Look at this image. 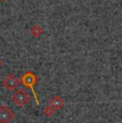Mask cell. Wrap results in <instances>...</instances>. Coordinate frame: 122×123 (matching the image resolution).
Instances as JSON below:
<instances>
[{
    "mask_svg": "<svg viewBox=\"0 0 122 123\" xmlns=\"http://www.w3.org/2000/svg\"><path fill=\"white\" fill-rule=\"evenodd\" d=\"M20 82H22V84L24 85L25 87H27V88H30V89H31L32 93H33V95H34V98H36L37 104L39 105V104H40V103H39V100H37V93H36V91H34V89H33V86L36 85V82H37V77H36V75H34L32 72H27V73H25V74L22 76Z\"/></svg>",
    "mask_w": 122,
    "mask_h": 123,
    "instance_id": "cell-1",
    "label": "cell"
},
{
    "mask_svg": "<svg viewBox=\"0 0 122 123\" xmlns=\"http://www.w3.org/2000/svg\"><path fill=\"white\" fill-rule=\"evenodd\" d=\"M12 100H13L14 104H15L16 106L22 107V106H24V105H26V104L29 103L30 95L25 91V90L18 89V90H16V91L13 93Z\"/></svg>",
    "mask_w": 122,
    "mask_h": 123,
    "instance_id": "cell-2",
    "label": "cell"
},
{
    "mask_svg": "<svg viewBox=\"0 0 122 123\" xmlns=\"http://www.w3.org/2000/svg\"><path fill=\"white\" fill-rule=\"evenodd\" d=\"M19 84H20V80L16 78L13 74L8 75V76L3 79V81H2L3 87H6L8 90H14Z\"/></svg>",
    "mask_w": 122,
    "mask_h": 123,
    "instance_id": "cell-3",
    "label": "cell"
},
{
    "mask_svg": "<svg viewBox=\"0 0 122 123\" xmlns=\"http://www.w3.org/2000/svg\"><path fill=\"white\" fill-rule=\"evenodd\" d=\"M14 118V113L6 106L0 107V123H10Z\"/></svg>",
    "mask_w": 122,
    "mask_h": 123,
    "instance_id": "cell-4",
    "label": "cell"
},
{
    "mask_svg": "<svg viewBox=\"0 0 122 123\" xmlns=\"http://www.w3.org/2000/svg\"><path fill=\"white\" fill-rule=\"evenodd\" d=\"M30 32H31V34L33 35V37H39V35L42 33V29L39 25H34L33 27H32V29L30 30Z\"/></svg>",
    "mask_w": 122,
    "mask_h": 123,
    "instance_id": "cell-5",
    "label": "cell"
},
{
    "mask_svg": "<svg viewBox=\"0 0 122 123\" xmlns=\"http://www.w3.org/2000/svg\"><path fill=\"white\" fill-rule=\"evenodd\" d=\"M62 105H63V101L60 100L59 98H54V100L51 101V103H50V106H51V107H53V106H56L55 108H59V107H61Z\"/></svg>",
    "mask_w": 122,
    "mask_h": 123,
    "instance_id": "cell-6",
    "label": "cell"
},
{
    "mask_svg": "<svg viewBox=\"0 0 122 123\" xmlns=\"http://www.w3.org/2000/svg\"><path fill=\"white\" fill-rule=\"evenodd\" d=\"M2 1H3V0H0V2H2Z\"/></svg>",
    "mask_w": 122,
    "mask_h": 123,
    "instance_id": "cell-7",
    "label": "cell"
},
{
    "mask_svg": "<svg viewBox=\"0 0 122 123\" xmlns=\"http://www.w3.org/2000/svg\"><path fill=\"white\" fill-rule=\"evenodd\" d=\"M0 65H1V62H0Z\"/></svg>",
    "mask_w": 122,
    "mask_h": 123,
    "instance_id": "cell-8",
    "label": "cell"
}]
</instances>
